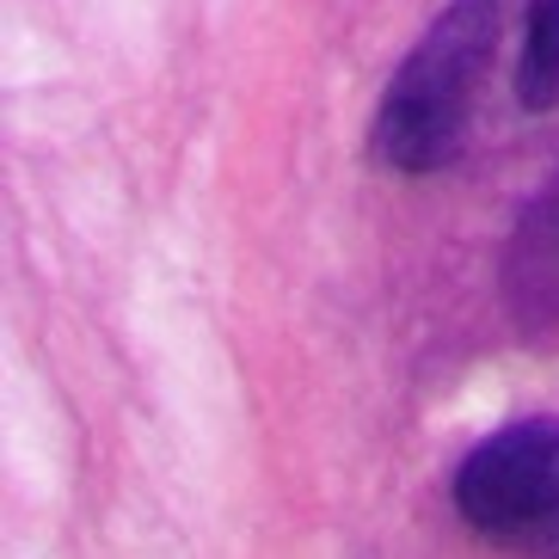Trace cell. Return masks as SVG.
Masks as SVG:
<instances>
[{
	"instance_id": "obj_1",
	"label": "cell",
	"mask_w": 559,
	"mask_h": 559,
	"mask_svg": "<svg viewBox=\"0 0 559 559\" xmlns=\"http://www.w3.org/2000/svg\"><path fill=\"white\" fill-rule=\"evenodd\" d=\"M504 37V0H449L406 50L369 123V154L388 173H437L474 130L479 93Z\"/></svg>"
},
{
	"instance_id": "obj_2",
	"label": "cell",
	"mask_w": 559,
	"mask_h": 559,
	"mask_svg": "<svg viewBox=\"0 0 559 559\" xmlns=\"http://www.w3.org/2000/svg\"><path fill=\"white\" fill-rule=\"evenodd\" d=\"M461 523L498 547H547L559 528V418H516L455 467Z\"/></svg>"
},
{
	"instance_id": "obj_3",
	"label": "cell",
	"mask_w": 559,
	"mask_h": 559,
	"mask_svg": "<svg viewBox=\"0 0 559 559\" xmlns=\"http://www.w3.org/2000/svg\"><path fill=\"white\" fill-rule=\"evenodd\" d=\"M516 105L523 111L559 105V0H528L523 50H516Z\"/></svg>"
},
{
	"instance_id": "obj_4",
	"label": "cell",
	"mask_w": 559,
	"mask_h": 559,
	"mask_svg": "<svg viewBox=\"0 0 559 559\" xmlns=\"http://www.w3.org/2000/svg\"><path fill=\"white\" fill-rule=\"evenodd\" d=\"M547 559H559V528H554V542H547Z\"/></svg>"
}]
</instances>
